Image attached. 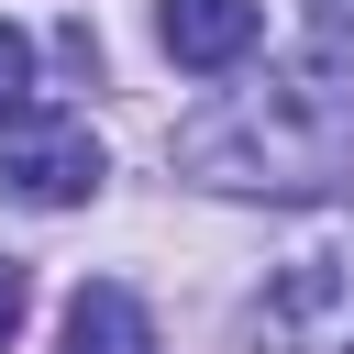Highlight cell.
<instances>
[{
	"label": "cell",
	"mask_w": 354,
	"mask_h": 354,
	"mask_svg": "<svg viewBox=\"0 0 354 354\" xmlns=\"http://www.w3.org/2000/svg\"><path fill=\"white\" fill-rule=\"evenodd\" d=\"M166 155L188 188H221V199H310L354 166V88L299 55L254 88H221L210 111H188Z\"/></svg>",
	"instance_id": "cell-1"
},
{
	"label": "cell",
	"mask_w": 354,
	"mask_h": 354,
	"mask_svg": "<svg viewBox=\"0 0 354 354\" xmlns=\"http://www.w3.org/2000/svg\"><path fill=\"white\" fill-rule=\"evenodd\" d=\"M55 354H155V321H144L133 288L88 277V288L66 299V321H55Z\"/></svg>",
	"instance_id": "cell-5"
},
{
	"label": "cell",
	"mask_w": 354,
	"mask_h": 354,
	"mask_svg": "<svg viewBox=\"0 0 354 354\" xmlns=\"http://www.w3.org/2000/svg\"><path fill=\"white\" fill-rule=\"evenodd\" d=\"M254 354H354V210H332L243 310Z\"/></svg>",
	"instance_id": "cell-2"
},
{
	"label": "cell",
	"mask_w": 354,
	"mask_h": 354,
	"mask_svg": "<svg viewBox=\"0 0 354 354\" xmlns=\"http://www.w3.org/2000/svg\"><path fill=\"white\" fill-rule=\"evenodd\" d=\"M310 66H354V0H310Z\"/></svg>",
	"instance_id": "cell-6"
},
{
	"label": "cell",
	"mask_w": 354,
	"mask_h": 354,
	"mask_svg": "<svg viewBox=\"0 0 354 354\" xmlns=\"http://www.w3.org/2000/svg\"><path fill=\"white\" fill-rule=\"evenodd\" d=\"M22 100H33V33H11V22H0V122H11Z\"/></svg>",
	"instance_id": "cell-7"
},
{
	"label": "cell",
	"mask_w": 354,
	"mask_h": 354,
	"mask_svg": "<svg viewBox=\"0 0 354 354\" xmlns=\"http://www.w3.org/2000/svg\"><path fill=\"white\" fill-rule=\"evenodd\" d=\"M22 310H33V277H22V266H0V354H11V332H22Z\"/></svg>",
	"instance_id": "cell-8"
},
{
	"label": "cell",
	"mask_w": 354,
	"mask_h": 354,
	"mask_svg": "<svg viewBox=\"0 0 354 354\" xmlns=\"http://www.w3.org/2000/svg\"><path fill=\"white\" fill-rule=\"evenodd\" d=\"M254 33H266V0H155V44H166L177 66H199V77L243 66Z\"/></svg>",
	"instance_id": "cell-4"
},
{
	"label": "cell",
	"mask_w": 354,
	"mask_h": 354,
	"mask_svg": "<svg viewBox=\"0 0 354 354\" xmlns=\"http://www.w3.org/2000/svg\"><path fill=\"white\" fill-rule=\"evenodd\" d=\"M100 177H111V155H100V133L77 122V111H11V133H0V188L22 199V210H77V199H100Z\"/></svg>",
	"instance_id": "cell-3"
}]
</instances>
